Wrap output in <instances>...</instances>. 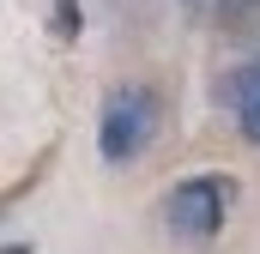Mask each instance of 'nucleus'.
<instances>
[{
    "label": "nucleus",
    "mask_w": 260,
    "mask_h": 254,
    "mask_svg": "<svg viewBox=\"0 0 260 254\" xmlns=\"http://www.w3.org/2000/svg\"><path fill=\"white\" fill-rule=\"evenodd\" d=\"M182 12H194L206 24H242L248 12H260V0H182Z\"/></svg>",
    "instance_id": "20e7f679"
},
{
    "label": "nucleus",
    "mask_w": 260,
    "mask_h": 254,
    "mask_svg": "<svg viewBox=\"0 0 260 254\" xmlns=\"http://www.w3.org/2000/svg\"><path fill=\"white\" fill-rule=\"evenodd\" d=\"M236 176H224V170H200V176H182L176 188L164 194V206H157V218H164V230L182 242V248H206L212 236H224V224H230V212H236Z\"/></svg>",
    "instance_id": "f257e3e1"
},
{
    "label": "nucleus",
    "mask_w": 260,
    "mask_h": 254,
    "mask_svg": "<svg viewBox=\"0 0 260 254\" xmlns=\"http://www.w3.org/2000/svg\"><path fill=\"white\" fill-rule=\"evenodd\" d=\"M6 254H30V248H6Z\"/></svg>",
    "instance_id": "423d86ee"
},
{
    "label": "nucleus",
    "mask_w": 260,
    "mask_h": 254,
    "mask_svg": "<svg viewBox=\"0 0 260 254\" xmlns=\"http://www.w3.org/2000/svg\"><path fill=\"white\" fill-rule=\"evenodd\" d=\"M164 133V97L151 85H115L103 97V115H97V151L103 164H139Z\"/></svg>",
    "instance_id": "f03ea898"
},
{
    "label": "nucleus",
    "mask_w": 260,
    "mask_h": 254,
    "mask_svg": "<svg viewBox=\"0 0 260 254\" xmlns=\"http://www.w3.org/2000/svg\"><path fill=\"white\" fill-rule=\"evenodd\" d=\"M55 37H61V43H73V37H79V6H73V0H61V6H55Z\"/></svg>",
    "instance_id": "39448f33"
},
{
    "label": "nucleus",
    "mask_w": 260,
    "mask_h": 254,
    "mask_svg": "<svg viewBox=\"0 0 260 254\" xmlns=\"http://www.w3.org/2000/svg\"><path fill=\"white\" fill-rule=\"evenodd\" d=\"M224 109H230L236 133H242L248 145H260V55L224 73Z\"/></svg>",
    "instance_id": "7ed1b4c3"
}]
</instances>
